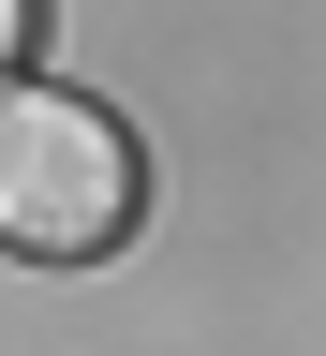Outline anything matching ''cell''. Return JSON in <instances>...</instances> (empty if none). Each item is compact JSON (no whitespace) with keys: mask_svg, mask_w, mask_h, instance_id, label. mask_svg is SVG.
Instances as JSON below:
<instances>
[{"mask_svg":"<svg viewBox=\"0 0 326 356\" xmlns=\"http://www.w3.org/2000/svg\"><path fill=\"white\" fill-rule=\"evenodd\" d=\"M149 222V149L119 104L60 74H0V252L30 267H104Z\"/></svg>","mask_w":326,"mask_h":356,"instance_id":"obj_1","label":"cell"},{"mask_svg":"<svg viewBox=\"0 0 326 356\" xmlns=\"http://www.w3.org/2000/svg\"><path fill=\"white\" fill-rule=\"evenodd\" d=\"M30 44H44V0H0V74H30Z\"/></svg>","mask_w":326,"mask_h":356,"instance_id":"obj_2","label":"cell"}]
</instances>
